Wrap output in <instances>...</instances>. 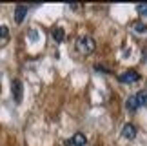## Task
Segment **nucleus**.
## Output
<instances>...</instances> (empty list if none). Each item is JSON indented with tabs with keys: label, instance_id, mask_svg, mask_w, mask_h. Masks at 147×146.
<instances>
[{
	"label": "nucleus",
	"instance_id": "7ed1b4c3",
	"mask_svg": "<svg viewBox=\"0 0 147 146\" xmlns=\"http://www.w3.org/2000/svg\"><path fill=\"white\" fill-rule=\"evenodd\" d=\"M118 81L123 82V84H133V82L140 81V75H138L134 70H129V71H125V73H122V75L118 77Z\"/></svg>",
	"mask_w": 147,
	"mask_h": 146
},
{
	"label": "nucleus",
	"instance_id": "9b49d317",
	"mask_svg": "<svg viewBox=\"0 0 147 146\" xmlns=\"http://www.w3.org/2000/svg\"><path fill=\"white\" fill-rule=\"evenodd\" d=\"M136 11H138V15L147 16V4H136Z\"/></svg>",
	"mask_w": 147,
	"mask_h": 146
},
{
	"label": "nucleus",
	"instance_id": "9d476101",
	"mask_svg": "<svg viewBox=\"0 0 147 146\" xmlns=\"http://www.w3.org/2000/svg\"><path fill=\"white\" fill-rule=\"evenodd\" d=\"M134 31L136 33H147V24H144V22H134Z\"/></svg>",
	"mask_w": 147,
	"mask_h": 146
},
{
	"label": "nucleus",
	"instance_id": "4468645a",
	"mask_svg": "<svg viewBox=\"0 0 147 146\" xmlns=\"http://www.w3.org/2000/svg\"><path fill=\"white\" fill-rule=\"evenodd\" d=\"M144 62H147V55H145V57H144Z\"/></svg>",
	"mask_w": 147,
	"mask_h": 146
},
{
	"label": "nucleus",
	"instance_id": "20e7f679",
	"mask_svg": "<svg viewBox=\"0 0 147 146\" xmlns=\"http://www.w3.org/2000/svg\"><path fill=\"white\" fill-rule=\"evenodd\" d=\"M122 137H125V139H134V137H136V126L131 124V122H125V124L122 126Z\"/></svg>",
	"mask_w": 147,
	"mask_h": 146
},
{
	"label": "nucleus",
	"instance_id": "1a4fd4ad",
	"mask_svg": "<svg viewBox=\"0 0 147 146\" xmlns=\"http://www.w3.org/2000/svg\"><path fill=\"white\" fill-rule=\"evenodd\" d=\"M53 38L56 42H62L65 38V31L62 29V27H55V29H53Z\"/></svg>",
	"mask_w": 147,
	"mask_h": 146
},
{
	"label": "nucleus",
	"instance_id": "f8f14e48",
	"mask_svg": "<svg viewBox=\"0 0 147 146\" xmlns=\"http://www.w3.org/2000/svg\"><path fill=\"white\" fill-rule=\"evenodd\" d=\"M7 37H9L7 26H0V38H7Z\"/></svg>",
	"mask_w": 147,
	"mask_h": 146
},
{
	"label": "nucleus",
	"instance_id": "ddd939ff",
	"mask_svg": "<svg viewBox=\"0 0 147 146\" xmlns=\"http://www.w3.org/2000/svg\"><path fill=\"white\" fill-rule=\"evenodd\" d=\"M29 38H31V40H36V38H38V33L36 31H29Z\"/></svg>",
	"mask_w": 147,
	"mask_h": 146
},
{
	"label": "nucleus",
	"instance_id": "f03ea898",
	"mask_svg": "<svg viewBox=\"0 0 147 146\" xmlns=\"http://www.w3.org/2000/svg\"><path fill=\"white\" fill-rule=\"evenodd\" d=\"M11 91H13V99L16 102H22V99H24V86H22V82L18 78H13V82H11Z\"/></svg>",
	"mask_w": 147,
	"mask_h": 146
},
{
	"label": "nucleus",
	"instance_id": "39448f33",
	"mask_svg": "<svg viewBox=\"0 0 147 146\" xmlns=\"http://www.w3.org/2000/svg\"><path fill=\"white\" fill-rule=\"evenodd\" d=\"M26 15H27V5H16L15 8V22L16 24H22L26 20Z\"/></svg>",
	"mask_w": 147,
	"mask_h": 146
},
{
	"label": "nucleus",
	"instance_id": "f257e3e1",
	"mask_svg": "<svg viewBox=\"0 0 147 146\" xmlns=\"http://www.w3.org/2000/svg\"><path fill=\"white\" fill-rule=\"evenodd\" d=\"M94 48H96V44H94V38L93 37L84 35V37H78L76 38V49L82 55H89L91 51H94Z\"/></svg>",
	"mask_w": 147,
	"mask_h": 146
},
{
	"label": "nucleus",
	"instance_id": "0eeeda50",
	"mask_svg": "<svg viewBox=\"0 0 147 146\" xmlns=\"http://www.w3.org/2000/svg\"><path fill=\"white\" fill-rule=\"evenodd\" d=\"M125 108L129 111H136L140 108V104H138V100H136V95H131V97L125 100Z\"/></svg>",
	"mask_w": 147,
	"mask_h": 146
},
{
	"label": "nucleus",
	"instance_id": "423d86ee",
	"mask_svg": "<svg viewBox=\"0 0 147 146\" xmlns=\"http://www.w3.org/2000/svg\"><path fill=\"white\" fill-rule=\"evenodd\" d=\"M86 143H87V139H86L84 133H75V135L71 137V141H69L71 146H86Z\"/></svg>",
	"mask_w": 147,
	"mask_h": 146
},
{
	"label": "nucleus",
	"instance_id": "6e6552de",
	"mask_svg": "<svg viewBox=\"0 0 147 146\" xmlns=\"http://www.w3.org/2000/svg\"><path fill=\"white\" fill-rule=\"evenodd\" d=\"M136 100H138L140 108H145L147 106V89H142V91L136 93Z\"/></svg>",
	"mask_w": 147,
	"mask_h": 146
}]
</instances>
